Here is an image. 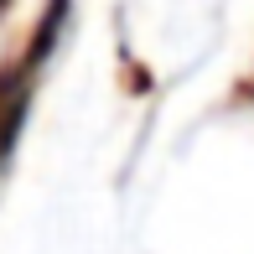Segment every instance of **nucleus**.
<instances>
[{"mask_svg": "<svg viewBox=\"0 0 254 254\" xmlns=\"http://www.w3.org/2000/svg\"><path fill=\"white\" fill-rule=\"evenodd\" d=\"M21 114H26V83H16L10 94H0V156H5V151H10V140H16Z\"/></svg>", "mask_w": 254, "mask_h": 254, "instance_id": "obj_1", "label": "nucleus"}]
</instances>
